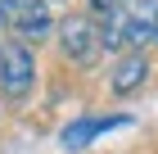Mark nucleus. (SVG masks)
Returning a JSON list of instances; mask_svg holds the SVG:
<instances>
[{"label":"nucleus","instance_id":"6e6552de","mask_svg":"<svg viewBox=\"0 0 158 154\" xmlns=\"http://www.w3.org/2000/svg\"><path fill=\"white\" fill-rule=\"evenodd\" d=\"M149 41H154V46H158V23H154V36H149Z\"/></svg>","mask_w":158,"mask_h":154},{"label":"nucleus","instance_id":"f03ea898","mask_svg":"<svg viewBox=\"0 0 158 154\" xmlns=\"http://www.w3.org/2000/svg\"><path fill=\"white\" fill-rule=\"evenodd\" d=\"M36 91V50L23 41H0V100L23 104Z\"/></svg>","mask_w":158,"mask_h":154},{"label":"nucleus","instance_id":"0eeeda50","mask_svg":"<svg viewBox=\"0 0 158 154\" xmlns=\"http://www.w3.org/2000/svg\"><path fill=\"white\" fill-rule=\"evenodd\" d=\"M86 5H90V18H104L109 9H118L122 0H86Z\"/></svg>","mask_w":158,"mask_h":154},{"label":"nucleus","instance_id":"9d476101","mask_svg":"<svg viewBox=\"0 0 158 154\" xmlns=\"http://www.w3.org/2000/svg\"><path fill=\"white\" fill-rule=\"evenodd\" d=\"M0 36H5V18H0Z\"/></svg>","mask_w":158,"mask_h":154},{"label":"nucleus","instance_id":"1a4fd4ad","mask_svg":"<svg viewBox=\"0 0 158 154\" xmlns=\"http://www.w3.org/2000/svg\"><path fill=\"white\" fill-rule=\"evenodd\" d=\"M50 5H68V0H50Z\"/></svg>","mask_w":158,"mask_h":154},{"label":"nucleus","instance_id":"f257e3e1","mask_svg":"<svg viewBox=\"0 0 158 154\" xmlns=\"http://www.w3.org/2000/svg\"><path fill=\"white\" fill-rule=\"evenodd\" d=\"M99 23V46L104 55H127V50H140L154 36L158 23V0H122L118 9H109Z\"/></svg>","mask_w":158,"mask_h":154},{"label":"nucleus","instance_id":"423d86ee","mask_svg":"<svg viewBox=\"0 0 158 154\" xmlns=\"http://www.w3.org/2000/svg\"><path fill=\"white\" fill-rule=\"evenodd\" d=\"M145 82H149V55L145 50H127V55L113 59V68H109V91L113 95H135Z\"/></svg>","mask_w":158,"mask_h":154},{"label":"nucleus","instance_id":"7ed1b4c3","mask_svg":"<svg viewBox=\"0 0 158 154\" xmlns=\"http://www.w3.org/2000/svg\"><path fill=\"white\" fill-rule=\"evenodd\" d=\"M54 41H59V55L77 68H95L104 46H99V23L90 14H68L59 27H54Z\"/></svg>","mask_w":158,"mask_h":154},{"label":"nucleus","instance_id":"20e7f679","mask_svg":"<svg viewBox=\"0 0 158 154\" xmlns=\"http://www.w3.org/2000/svg\"><path fill=\"white\" fill-rule=\"evenodd\" d=\"M54 27H59V18H54V5L50 0H18L5 32H14V41H23V46L36 50L41 41L54 36Z\"/></svg>","mask_w":158,"mask_h":154},{"label":"nucleus","instance_id":"39448f33","mask_svg":"<svg viewBox=\"0 0 158 154\" xmlns=\"http://www.w3.org/2000/svg\"><path fill=\"white\" fill-rule=\"evenodd\" d=\"M122 127H131V113H81V118L63 122V131H59V150L81 154V150H90L99 136L122 131Z\"/></svg>","mask_w":158,"mask_h":154}]
</instances>
